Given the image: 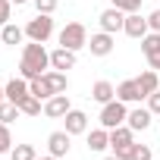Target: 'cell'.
Returning a JSON list of instances; mask_svg holds the SVG:
<instances>
[{"mask_svg": "<svg viewBox=\"0 0 160 160\" xmlns=\"http://www.w3.org/2000/svg\"><path fill=\"white\" fill-rule=\"evenodd\" d=\"M47 69H50V53L44 50V44H41V41H28V44H22L19 75L32 82V78H41Z\"/></svg>", "mask_w": 160, "mask_h": 160, "instance_id": "1", "label": "cell"}, {"mask_svg": "<svg viewBox=\"0 0 160 160\" xmlns=\"http://www.w3.org/2000/svg\"><path fill=\"white\" fill-rule=\"evenodd\" d=\"M60 47H69V50L88 47V28L82 22H66L63 32H60Z\"/></svg>", "mask_w": 160, "mask_h": 160, "instance_id": "2", "label": "cell"}, {"mask_svg": "<svg viewBox=\"0 0 160 160\" xmlns=\"http://www.w3.org/2000/svg\"><path fill=\"white\" fill-rule=\"evenodd\" d=\"M50 35H53V19H50V16L38 13L35 19H28V25H25V38H28V41H41V44H47Z\"/></svg>", "mask_w": 160, "mask_h": 160, "instance_id": "3", "label": "cell"}, {"mask_svg": "<svg viewBox=\"0 0 160 160\" xmlns=\"http://www.w3.org/2000/svg\"><path fill=\"white\" fill-rule=\"evenodd\" d=\"M126 119H129V110H126V104H122L119 98L101 107V126H104V129H116V126H126Z\"/></svg>", "mask_w": 160, "mask_h": 160, "instance_id": "4", "label": "cell"}, {"mask_svg": "<svg viewBox=\"0 0 160 160\" xmlns=\"http://www.w3.org/2000/svg\"><path fill=\"white\" fill-rule=\"evenodd\" d=\"M116 98L122 104H141V101H148V94L138 85V78H126V82H119L116 85Z\"/></svg>", "mask_w": 160, "mask_h": 160, "instance_id": "5", "label": "cell"}, {"mask_svg": "<svg viewBox=\"0 0 160 160\" xmlns=\"http://www.w3.org/2000/svg\"><path fill=\"white\" fill-rule=\"evenodd\" d=\"M69 148H72V135L66 132V129H57V132H50L47 135V154H53V157H66L69 154Z\"/></svg>", "mask_w": 160, "mask_h": 160, "instance_id": "6", "label": "cell"}, {"mask_svg": "<svg viewBox=\"0 0 160 160\" xmlns=\"http://www.w3.org/2000/svg\"><path fill=\"white\" fill-rule=\"evenodd\" d=\"M98 22H101V32L116 35V32H122V25H126V13L116 10V7H110V10H104V13L98 16Z\"/></svg>", "mask_w": 160, "mask_h": 160, "instance_id": "7", "label": "cell"}, {"mask_svg": "<svg viewBox=\"0 0 160 160\" xmlns=\"http://www.w3.org/2000/svg\"><path fill=\"white\" fill-rule=\"evenodd\" d=\"M122 32H126L129 38L141 41V38L151 32V25H148V16H141V13H126V25H122Z\"/></svg>", "mask_w": 160, "mask_h": 160, "instance_id": "8", "label": "cell"}, {"mask_svg": "<svg viewBox=\"0 0 160 160\" xmlns=\"http://www.w3.org/2000/svg\"><path fill=\"white\" fill-rule=\"evenodd\" d=\"M69 110H72L69 94H53V98L44 101V116H50V119H63Z\"/></svg>", "mask_w": 160, "mask_h": 160, "instance_id": "9", "label": "cell"}, {"mask_svg": "<svg viewBox=\"0 0 160 160\" xmlns=\"http://www.w3.org/2000/svg\"><path fill=\"white\" fill-rule=\"evenodd\" d=\"M88 50H91V57H110V53H113V35H110V32L91 35V38H88Z\"/></svg>", "mask_w": 160, "mask_h": 160, "instance_id": "10", "label": "cell"}, {"mask_svg": "<svg viewBox=\"0 0 160 160\" xmlns=\"http://www.w3.org/2000/svg\"><path fill=\"white\" fill-rule=\"evenodd\" d=\"M63 119H66V132L69 135H85L88 132V113L85 110H69Z\"/></svg>", "mask_w": 160, "mask_h": 160, "instance_id": "11", "label": "cell"}, {"mask_svg": "<svg viewBox=\"0 0 160 160\" xmlns=\"http://www.w3.org/2000/svg\"><path fill=\"white\" fill-rule=\"evenodd\" d=\"M72 66H75V50H69V47H57V50H50V69L66 72V69H72Z\"/></svg>", "mask_w": 160, "mask_h": 160, "instance_id": "12", "label": "cell"}, {"mask_svg": "<svg viewBox=\"0 0 160 160\" xmlns=\"http://www.w3.org/2000/svg\"><path fill=\"white\" fill-rule=\"evenodd\" d=\"M151 119H154V113H151L148 107H135V110H129V119H126V126H129L132 132H144V129L151 126Z\"/></svg>", "mask_w": 160, "mask_h": 160, "instance_id": "13", "label": "cell"}, {"mask_svg": "<svg viewBox=\"0 0 160 160\" xmlns=\"http://www.w3.org/2000/svg\"><path fill=\"white\" fill-rule=\"evenodd\" d=\"M3 94H7V101L19 104L25 94H32V91H28V78H22V75H19V78H10V82L3 85Z\"/></svg>", "mask_w": 160, "mask_h": 160, "instance_id": "14", "label": "cell"}, {"mask_svg": "<svg viewBox=\"0 0 160 160\" xmlns=\"http://www.w3.org/2000/svg\"><path fill=\"white\" fill-rule=\"evenodd\" d=\"M91 98L104 107V104L116 101V85H113V82H107V78H101V82H94V85H91Z\"/></svg>", "mask_w": 160, "mask_h": 160, "instance_id": "15", "label": "cell"}, {"mask_svg": "<svg viewBox=\"0 0 160 160\" xmlns=\"http://www.w3.org/2000/svg\"><path fill=\"white\" fill-rule=\"evenodd\" d=\"M44 82H47L50 94H66V91H69V78H66V72H60V69H47V72H44Z\"/></svg>", "mask_w": 160, "mask_h": 160, "instance_id": "16", "label": "cell"}, {"mask_svg": "<svg viewBox=\"0 0 160 160\" xmlns=\"http://www.w3.org/2000/svg\"><path fill=\"white\" fill-rule=\"evenodd\" d=\"M110 148V129H91L88 132V151H94V154H101V151H107Z\"/></svg>", "mask_w": 160, "mask_h": 160, "instance_id": "17", "label": "cell"}, {"mask_svg": "<svg viewBox=\"0 0 160 160\" xmlns=\"http://www.w3.org/2000/svg\"><path fill=\"white\" fill-rule=\"evenodd\" d=\"M126 144H135V132H132L129 126H116V129H110V148L116 151V148H126Z\"/></svg>", "mask_w": 160, "mask_h": 160, "instance_id": "18", "label": "cell"}, {"mask_svg": "<svg viewBox=\"0 0 160 160\" xmlns=\"http://www.w3.org/2000/svg\"><path fill=\"white\" fill-rule=\"evenodd\" d=\"M22 38H25V28H19V25H13V22H7V25H0V41L3 44H22Z\"/></svg>", "mask_w": 160, "mask_h": 160, "instance_id": "19", "label": "cell"}, {"mask_svg": "<svg viewBox=\"0 0 160 160\" xmlns=\"http://www.w3.org/2000/svg\"><path fill=\"white\" fill-rule=\"evenodd\" d=\"M19 110H22V116H41V113H44V101L35 98V94H25V98L19 101Z\"/></svg>", "mask_w": 160, "mask_h": 160, "instance_id": "20", "label": "cell"}, {"mask_svg": "<svg viewBox=\"0 0 160 160\" xmlns=\"http://www.w3.org/2000/svg\"><path fill=\"white\" fill-rule=\"evenodd\" d=\"M138 85H141L144 94H154V91L160 88V75H157V69H144V72L138 75Z\"/></svg>", "mask_w": 160, "mask_h": 160, "instance_id": "21", "label": "cell"}, {"mask_svg": "<svg viewBox=\"0 0 160 160\" xmlns=\"http://www.w3.org/2000/svg\"><path fill=\"white\" fill-rule=\"evenodd\" d=\"M141 53L144 57H157L160 53V32H148L141 38Z\"/></svg>", "mask_w": 160, "mask_h": 160, "instance_id": "22", "label": "cell"}, {"mask_svg": "<svg viewBox=\"0 0 160 160\" xmlns=\"http://www.w3.org/2000/svg\"><path fill=\"white\" fill-rule=\"evenodd\" d=\"M22 116V110H19V104H13V101H0V122H16Z\"/></svg>", "mask_w": 160, "mask_h": 160, "instance_id": "23", "label": "cell"}, {"mask_svg": "<svg viewBox=\"0 0 160 160\" xmlns=\"http://www.w3.org/2000/svg\"><path fill=\"white\" fill-rule=\"evenodd\" d=\"M35 157H38L35 144H13L10 151V160H35Z\"/></svg>", "mask_w": 160, "mask_h": 160, "instance_id": "24", "label": "cell"}, {"mask_svg": "<svg viewBox=\"0 0 160 160\" xmlns=\"http://www.w3.org/2000/svg\"><path fill=\"white\" fill-rule=\"evenodd\" d=\"M28 91H32L35 98H41V101L53 98V94H50V88H47V82H44V75H41V78H32V82H28Z\"/></svg>", "mask_w": 160, "mask_h": 160, "instance_id": "25", "label": "cell"}, {"mask_svg": "<svg viewBox=\"0 0 160 160\" xmlns=\"http://www.w3.org/2000/svg\"><path fill=\"white\" fill-rule=\"evenodd\" d=\"M7 151H13V135L7 122H0V154H7Z\"/></svg>", "mask_w": 160, "mask_h": 160, "instance_id": "26", "label": "cell"}, {"mask_svg": "<svg viewBox=\"0 0 160 160\" xmlns=\"http://www.w3.org/2000/svg\"><path fill=\"white\" fill-rule=\"evenodd\" d=\"M113 7L122 13H138L141 10V0H113Z\"/></svg>", "mask_w": 160, "mask_h": 160, "instance_id": "27", "label": "cell"}, {"mask_svg": "<svg viewBox=\"0 0 160 160\" xmlns=\"http://www.w3.org/2000/svg\"><path fill=\"white\" fill-rule=\"evenodd\" d=\"M32 3H35V10L44 13V16H53V13H57V0H32Z\"/></svg>", "mask_w": 160, "mask_h": 160, "instance_id": "28", "label": "cell"}, {"mask_svg": "<svg viewBox=\"0 0 160 160\" xmlns=\"http://www.w3.org/2000/svg\"><path fill=\"white\" fill-rule=\"evenodd\" d=\"M132 160H154V151H151L148 144H135V151H132Z\"/></svg>", "mask_w": 160, "mask_h": 160, "instance_id": "29", "label": "cell"}, {"mask_svg": "<svg viewBox=\"0 0 160 160\" xmlns=\"http://www.w3.org/2000/svg\"><path fill=\"white\" fill-rule=\"evenodd\" d=\"M10 16H13V3L10 0H0V25H7Z\"/></svg>", "mask_w": 160, "mask_h": 160, "instance_id": "30", "label": "cell"}, {"mask_svg": "<svg viewBox=\"0 0 160 160\" xmlns=\"http://www.w3.org/2000/svg\"><path fill=\"white\" fill-rule=\"evenodd\" d=\"M148 110H151L154 116H160V88H157L154 94H148Z\"/></svg>", "mask_w": 160, "mask_h": 160, "instance_id": "31", "label": "cell"}, {"mask_svg": "<svg viewBox=\"0 0 160 160\" xmlns=\"http://www.w3.org/2000/svg\"><path fill=\"white\" fill-rule=\"evenodd\" d=\"M132 151H135V144H126V148H116L113 154H116L119 160H132Z\"/></svg>", "mask_w": 160, "mask_h": 160, "instance_id": "32", "label": "cell"}, {"mask_svg": "<svg viewBox=\"0 0 160 160\" xmlns=\"http://www.w3.org/2000/svg\"><path fill=\"white\" fill-rule=\"evenodd\" d=\"M148 25H151V32H160V10H154L148 16Z\"/></svg>", "mask_w": 160, "mask_h": 160, "instance_id": "33", "label": "cell"}, {"mask_svg": "<svg viewBox=\"0 0 160 160\" xmlns=\"http://www.w3.org/2000/svg\"><path fill=\"white\" fill-rule=\"evenodd\" d=\"M148 63H151V69H157V72H160V53H157V57H148Z\"/></svg>", "mask_w": 160, "mask_h": 160, "instance_id": "34", "label": "cell"}, {"mask_svg": "<svg viewBox=\"0 0 160 160\" xmlns=\"http://www.w3.org/2000/svg\"><path fill=\"white\" fill-rule=\"evenodd\" d=\"M35 160H60V157H53V154H47V157H35Z\"/></svg>", "mask_w": 160, "mask_h": 160, "instance_id": "35", "label": "cell"}, {"mask_svg": "<svg viewBox=\"0 0 160 160\" xmlns=\"http://www.w3.org/2000/svg\"><path fill=\"white\" fill-rule=\"evenodd\" d=\"M10 3H16V7H22V3H32V0H10Z\"/></svg>", "mask_w": 160, "mask_h": 160, "instance_id": "36", "label": "cell"}, {"mask_svg": "<svg viewBox=\"0 0 160 160\" xmlns=\"http://www.w3.org/2000/svg\"><path fill=\"white\" fill-rule=\"evenodd\" d=\"M0 101H7V94H3V85H0Z\"/></svg>", "mask_w": 160, "mask_h": 160, "instance_id": "37", "label": "cell"}, {"mask_svg": "<svg viewBox=\"0 0 160 160\" xmlns=\"http://www.w3.org/2000/svg\"><path fill=\"white\" fill-rule=\"evenodd\" d=\"M104 160H119V157H116V154H113V157H104Z\"/></svg>", "mask_w": 160, "mask_h": 160, "instance_id": "38", "label": "cell"}]
</instances>
